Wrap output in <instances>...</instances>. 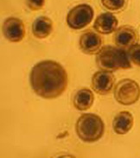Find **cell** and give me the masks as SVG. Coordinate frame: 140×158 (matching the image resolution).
I'll return each mask as SVG.
<instances>
[{"instance_id": "6da1fadb", "label": "cell", "mask_w": 140, "mask_h": 158, "mask_svg": "<svg viewBox=\"0 0 140 158\" xmlns=\"http://www.w3.org/2000/svg\"><path fill=\"white\" fill-rule=\"evenodd\" d=\"M30 82L37 96L44 99H55L68 87V73L55 60H42L31 69Z\"/></svg>"}, {"instance_id": "7a4b0ae2", "label": "cell", "mask_w": 140, "mask_h": 158, "mask_svg": "<svg viewBox=\"0 0 140 158\" xmlns=\"http://www.w3.org/2000/svg\"><path fill=\"white\" fill-rule=\"evenodd\" d=\"M95 61L100 70L114 72L120 69L132 68L127 51L124 48L114 46H104L96 54Z\"/></svg>"}, {"instance_id": "3957f363", "label": "cell", "mask_w": 140, "mask_h": 158, "mask_svg": "<svg viewBox=\"0 0 140 158\" xmlns=\"http://www.w3.org/2000/svg\"><path fill=\"white\" fill-rule=\"evenodd\" d=\"M75 132L81 141L94 143L103 137L105 124L100 116L93 113H84L77 119Z\"/></svg>"}, {"instance_id": "277c9868", "label": "cell", "mask_w": 140, "mask_h": 158, "mask_svg": "<svg viewBox=\"0 0 140 158\" xmlns=\"http://www.w3.org/2000/svg\"><path fill=\"white\" fill-rule=\"evenodd\" d=\"M116 101L123 106H132L139 99L140 86L133 80L124 79L119 81L113 90Z\"/></svg>"}, {"instance_id": "5b68a950", "label": "cell", "mask_w": 140, "mask_h": 158, "mask_svg": "<svg viewBox=\"0 0 140 158\" xmlns=\"http://www.w3.org/2000/svg\"><path fill=\"white\" fill-rule=\"evenodd\" d=\"M94 11L87 4H78L68 11L66 21L70 29L80 30L89 25L93 21Z\"/></svg>"}, {"instance_id": "8992f818", "label": "cell", "mask_w": 140, "mask_h": 158, "mask_svg": "<svg viewBox=\"0 0 140 158\" xmlns=\"http://www.w3.org/2000/svg\"><path fill=\"white\" fill-rule=\"evenodd\" d=\"M2 30L4 37L11 43H20L25 37V25L17 17H8L4 20Z\"/></svg>"}, {"instance_id": "52a82bcc", "label": "cell", "mask_w": 140, "mask_h": 158, "mask_svg": "<svg viewBox=\"0 0 140 158\" xmlns=\"http://www.w3.org/2000/svg\"><path fill=\"white\" fill-rule=\"evenodd\" d=\"M115 84V77L112 72L108 71H97L92 77L91 87L100 95H106L110 94Z\"/></svg>"}, {"instance_id": "ba28073f", "label": "cell", "mask_w": 140, "mask_h": 158, "mask_svg": "<svg viewBox=\"0 0 140 158\" xmlns=\"http://www.w3.org/2000/svg\"><path fill=\"white\" fill-rule=\"evenodd\" d=\"M113 41L117 47L128 49L138 43V35L136 30L131 26H121L115 31Z\"/></svg>"}, {"instance_id": "9c48e42d", "label": "cell", "mask_w": 140, "mask_h": 158, "mask_svg": "<svg viewBox=\"0 0 140 158\" xmlns=\"http://www.w3.org/2000/svg\"><path fill=\"white\" fill-rule=\"evenodd\" d=\"M119 20L112 13L104 12L100 14L94 20L93 29L99 34L108 35L116 31Z\"/></svg>"}, {"instance_id": "30bf717a", "label": "cell", "mask_w": 140, "mask_h": 158, "mask_svg": "<svg viewBox=\"0 0 140 158\" xmlns=\"http://www.w3.org/2000/svg\"><path fill=\"white\" fill-rule=\"evenodd\" d=\"M103 43L101 36L93 31H87L81 35L79 40L80 49L87 55H94L100 50Z\"/></svg>"}, {"instance_id": "8fae6325", "label": "cell", "mask_w": 140, "mask_h": 158, "mask_svg": "<svg viewBox=\"0 0 140 158\" xmlns=\"http://www.w3.org/2000/svg\"><path fill=\"white\" fill-rule=\"evenodd\" d=\"M134 118L131 112L122 111L115 116L112 121V129L118 135L127 134L133 127Z\"/></svg>"}, {"instance_id": "7c38bea8", "label": "cell", "mask_w": 140, "mask_h": 158, "mask_svg": "<svg viewBox=\"0 0 140 158\" xmlns=\"http://www.w3.org/2000/svg\"><path fill=\"white\" fill-rule=\"evenodd\" d=\"M53 21L46 16H41L35 19L32 24V33L35 37L44 39L49 37L53 32Z\"/></svg>"}, {"instance_id": "4fadbf2b", "label": "cell", "mask_w": 140, "mask_h": 158, "mask_svg": "<svg viewBox=\"0 0 140 158\" xmlns=\"http://www.w3.org/2000/svg\"><path fill=\"white\" fill-rule=\"evenodd\" d=\"M94 101L93 91L87 87H82L76 92L74 96L73 104L78 111H87L92 107Z\"/></svg>"}, {"instance_id": "5bb4252c", "label": "cell", "mask_w": 140, "mask_h": 158, "mask_svg": "<svg viewBox=\"0 0 140 158\" xmlns=\"http://www.w3.org/2000/svg\"><path fill=\"white\" fill-rule=\"evenodd\" d=\"M101 4L108 10L120 11L125 8L126 0H101Z\"/></svg>"}, {"instance_id": "9a60e30c", "label": "cell", "mask_w": 140, "mask_h": 158, "mask_svg": "<svg viewBox=\"0 0 140 158\" xmlns=\"http://www.w3.org/2000/svg\"><path fill=\"white\" fill-rule=\"evenodd\" d=\"M127 54L131 62L138 67H140V44L137 43L128 48Z\"/></svg>"}, {"instance_id": "2e32d148", "label": "cell", "mask_w": 140, "mask_h": 158, "mask_svg": "<svg viewBox=\"0 0 140 158\" xmlns=\"http://www.w3.org/2000/svg\"><path fill=\"white\" fill-rule=\"evenodd\" d=\"M46 0H27V6L30 10L37 11L44 7Z\"/></svg>"}]
</instances>
